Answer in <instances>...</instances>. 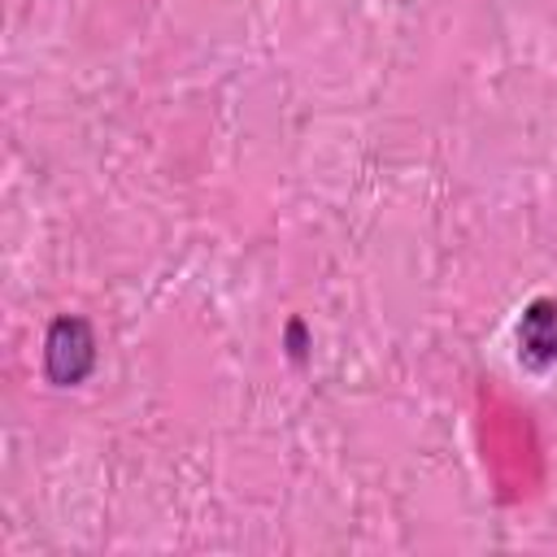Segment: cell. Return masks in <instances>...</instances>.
<instances>
[{
	"mask_svg": "<svg viewBox=\"0 0 557 557\" xmlns=\"http://www.w3.org/2000/svg\"><path fill=\"white\" fill-rule=\"evenodd\" d=\"M287 352H292V361H305V322L300 318L287 322Z\"/></svg>",
	"mask_w": 557,
	"mask_h": 557,
	"instance_id": "3957f363",
	"label": "cell"
},
{
	"mask_svg": "<svg viewBox=\"0 0 557 557\" xmlns=\"http://www.w3.org/2000/svg\"><path fill=\"white\" fill-rule=\"evenodd\" d=\"M96 370V335L87 318L61 313L44 335V374L57 387H78Z\"/></svg>",
	"mask_w": 557,
	"mask_h": 557,
	"instance_id": "6da1fadb",
	"label": "cell"
},
{
	"mask_svg": "<svg viewBox=\"0 0 557 557\" xmlns=\"http://www.w3.org/2000/svg\"><path fill=\"white\" fill-rule=\"evenodd\" d=\"M518 352L527 366H553L557 361V300L535 296L518 318Z\"/></svg>",
	"mask_w": 557,
	"mask_h": 557,
	"instance_id": "7a4b0ae2",
	"label": "cell"
}]
</instances>
